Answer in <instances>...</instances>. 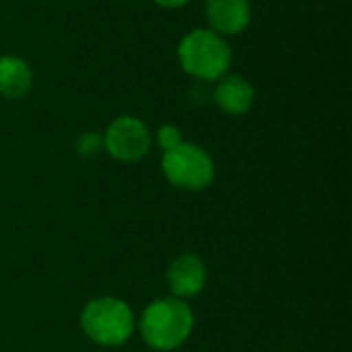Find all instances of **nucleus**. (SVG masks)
Segmentation results:
<instances>
[{
  "instance_id": "8",
  "label": "nucleus",
  "mask_w": 352,
  "mask_h": 352,
  "mask_svg": "<svg viewBox=\"0 0 352 352\" xmlns=\"http://www.w3.org/2000/svg\"><path fill=\"white\" fill-rule=\"evenodd\" d=\"M212 101L229 116H243L256 101V89L241 74H225L212 87Z\"/></svg>"
},
{
  "instance_id": "2",
  "label": "nucleus",
  "mask_w": 352,
  "mask_h": 352,
  "mask_svg": "<svg viewBox=\"0 0 352 352\" xmlns=\"http://www.w3.org/2000/svg\"><path fill=\"white\" fill-rule=\"evenodd\" d=\"M177 60L186 74L202 82H217L223 78L233 62V50L227 37L212 29H192L177 45Z\"/></svg>"
},
{
  "instance_id": "5",
  "label": "nucleus",
  "mask_w": 352,
  "mask_h": 352,
  "mask_svg": "<svg viewBox=\"0 0 352 352\" xmlns=\"http://www.w3.org/2000/svg\"><path fill=\"white\" fill-rule=\"evenodd\" d=\"M151 128L134 116L116 118L103 134V148L109 153V157L122 163L140 161L151 151Z\"/></svg>"
},
{
  "instance_id": "12",
  "label": "nucleus",
  "mask_w": 352,
  "mask_h": 352,
  "mask_svg": "<svg viewBox=\"0 0 352 352\" xmlns=\"http://www.w3.org/2000/svg\"><path fill=\"white\" fill-rule=\"evenodd\" d=\"M153 2L159 4V6H163V8H182L188 2H192V0H153Z\"/></svg>"
},
{
  "instance_id": "10",
  "label": "nucleus",
  "mask_w": 352,
  "mask_h": 352,
  "mask_svg": "<svg viewBox=\"0 0 352 352\" xmlns=\"http://www.w3.org/2000/svg\"><path fill=\"white\" fill-rule=\"evenodd\" d=\"M99 151H103V134H99V132H82L76 138V153L80 157H95Z\"/></svg>"
},
{
  "instance_id": "1",
  "label": "nucleus",
  "mask_w": 352,
  "mask_h": 352,
  "mask_svg": "<svg viewBox=\"0 0 352 352\" xmlns=\"http://www.w3.org/2000/svg\"><path fill=\"white\" fill-rule=\"evenodd\" d=\"M142 340L159 352L179 349L192 334L194 314L184 299L163 297L153 301L138 322Z\"/></svg>"
},
{
  "instance_id": "4",
  "label": "nucleus",
  "mask_w": 352,
  "mask_h": 352,
  "mask_svg": "<svg viewBox=\"0 0 352 352\" xmlns=\"http://www.w3.org/2000/svg\"><path fill=\"white\" fill-rule=\"evenodd\" d=\"M161 169L165 179L179 190H204L214 182L212 157L194 142H182L163 153Z\"/></svg>"
},
{
  "instance_id": "11",
  "label": "nucleus",
  "mask_w": 352,
  "mask_h": 352,
  "mask_svg": "<svg viewBox=\"0 0 352 352\" xmlns=\"http://www.w3.org/2000/svg\"><path fill=\"white\" fill-rule=\"evenodd\" d=\"M157 142L159 146L163 148V153L175 148L177 144L184 142V136H182V130L173 124H163L159 130H157Z\"/></svg>"
},
{
  "instance_id": "6",
  "label": "nucleus",
  "mask_w": 352,
  "mask_h": 352,
  "mask_svg": "<svg viewBox=\"0 0 352 352\" xmlns=\"http://www.w3.org/2000/svg\"><path fill=\"white\" fill-rule=\"evenodd\" d=\"M204 12L208 29L223 37L243 33L252 21L250 0H206Z\"/></svg>"
},
{
  "instance_id": "9",
  "label": "nucleus",
  "mask_w": 352,
  "mask_h": 352,
  "mask_svg": "<svg viewBox=\"0 0 352 352\" xmlns=\"http://www.w3.org/2000/svg\"><path fill=\"white\" fill-rule=\"evenodd\" d=\"M33 87V72L19 56H0V95L21 99Z\"/></svg>"
},
{
  "instance_id": "7",
  "label": "nucleus",
  "mask_w": 352,
  "mask_h": 352,
  "mask_svg": "<svg viewBox=\"0 0 352 352\" xmlns=\"http://www.w3.org/2000/svg\"><path fill=\"white\" fill-rule=\"evenodd\" d=\"M167 285L177 299L196 297L206 285V266L196 254L177 256L167 268Z\"/></svg>"
},
{
  "instance_id": "3",
  "label": "nucleus",
  "mask_w": 352,
  "mask_h": 352,
  "mask_svg": "<svg viewBox=\"0 0 352 352\" xmlns=\"http://www.w3.org/2000/svg\"><path fill=\"white\" fill-rule=\"evenodd\" d=\"M80 328L85 336L99 346H120L134 334L136 320L126 301L118 297H99L85 305Z\"/></svg>"
}]
</instances>
